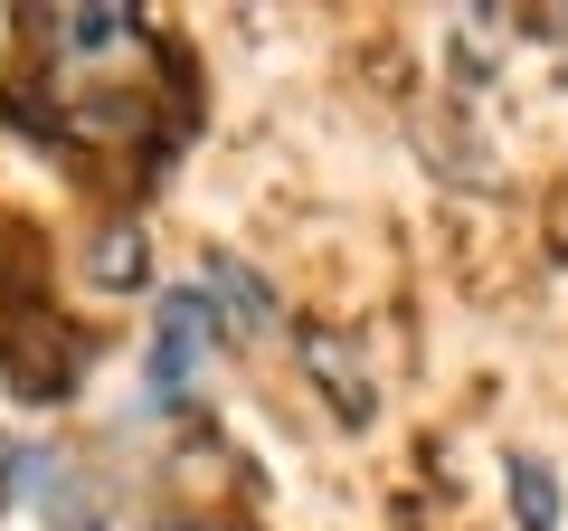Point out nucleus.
Wrapping results in <instances>:
<instances>
[{
  "label": "nucleus",
  "mask_w": 568,
  "mask_h": 531,
  "mask_svg": "<svg viewBox=\"0 0 568 531\" xmlns=\"http://www.w3.org/2000/svg\"><path fill=\"white\" fill-rule=\"evenodd\" d=\"M29 39L48 58V77L10 96V114L29 133H48L67 152H142L152 143V104H162L152 67H162V48H152L142 10H123V0L29 10Z\"/></svg>",
  "instance_id": "f257e3e1"
},
{
  "label": "nucleus",
  "mask_w": 568,
  "mask_h": 531,
  "mask_svg": "<svg viewBox=\"0 0 568 531\" xmlns=\"http://www.w3.org/2000/svg\"><path fill=\"white\" fill-rule=\"evenodd\" d=\"M219 342H227V323H219V304H209L200 285L162 294V313H152V361H142V389H152V409L181 418L190 399H200V370H209V351H219Z\"/></svg>",
  "instance_id": "f03ea898"
},
{
  "label": "nucleus",
  "mask_w": 568,
  "mask_h": 531,
  "mask_svg": "<svg viewBox=\"0 0 568 531\" xmlns=\"http://www.w3.org/2000/svg\"><path fill=\"white\" fill-rule=\"evenodd\" d=\"M200 294L219 304V323L237 332V342H256V332L275 323V285H265V275H246V266L227 257V247H219V257L200 266Z\"/></svg>",
  "instance_id": "7ed1b4c3"
},
{
  "label": "nucleus",
  "mask_w": 568,
  "mask_h": 531,
  "mask_svg": "<svg viewBox=\"0 0 568 531\" xmlns=\"http://www.w3.org/2000/svg\"><path fill=\"white\" fill-rule=\"evenodd\" d=\"M304 361H313V380L342 399V418H369V370H361V351H351V332H304Z\"/></svg>",
  "instance_id": "20e7f679"
},
{
  "label": "nucleus",
  "mask_w": 568,
  "mask_h": 531,
  "mask_svg": "<svg viewBox=\"0 0 568 531\" xmlns=\"http://www.w3.org/2000/svg\"><path fill=\"white\" fill-rule=\"evenodd\" d=\"M511 522L521 531H559V474L540 455H511Z\"/></svg>",
  "instance_id": "39448f33"
},
{
  "label": "nucleus",
  "mask_w": 568,
  "mask_h": 531,
  "mask_svg": "<svg viewBox=\"0 0 568 531\" xmlns=\"http://www.w3.org/2000/svg\"><path fill=\"white\" fill-rule=\"evenodd\" d=\"M85 275H95V285H142V238L133 228H114V238H95V257H85Z\"/></svg>",
  "instance_id": "423d86ee"
},
{
  "label": "nucleus",
  "mask_w": 568,
  "mask_h": 531,
  "mask_svg": "<svg viewBox=\"0 0 568 531\" xmlns=\"http://www.w3.org/2000/svg\"><path fill=\"white\" fill-rule=\"evenodd\" d=\"M549 29H559V39H568V10H549Z\"/></svg>",
  "instance_id": "0eeeda50"
}]
</instances>
